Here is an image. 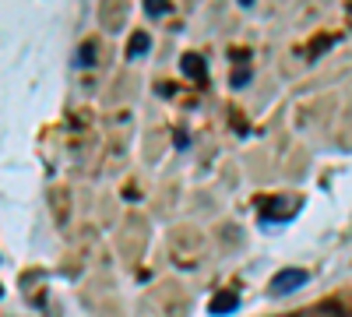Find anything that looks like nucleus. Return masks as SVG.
Here are the masks:
<instances>
[{
    "instance_id": "39448f33",
    "label": "nucleus",
    "mask_w": 352,
    "mask_h": 317,
    "mask_svg": "<svg viewBox=\"0 0 352 317\" xmlns=\"http://www.w3.org/2000/svg\"><path fill=\"white\" fill-rule=\"evenodd\" d=\"M144 14L162 18V14H169V4H166V0H148V4H144Z\"/></svg>"
},
{
    "instance_id": "6e6552de",
    "label": "nucleus",
    "mask_w": 352,
    "mask_h": 317,
    "mask_svg": "<svg viewBox=\"0 0 352 317\" xmlns=\"http://www.w3.org/2000/svg\"><path fill=\"white\" fill-rule=\"evenodd\" d=\"M176 149H187V131H176Z\"/></svg>"
},
{
    "instance_id": "423d86ee",
    "label": "nucleus",
    "mask_w": 352,
    "mask_h": 317,
    "mask_svg": "<svg viewBox=\"0 0 352 317\" xmlns=\"http://www.w3.org/2000/svg\"><path fill=\"white\" fill-rule=\"evenodd\" d=\"M247 81H250V71H247V67H240L236 74H232V89H243Z\"/></svg>"
},
{
    "instance_id": "7ed1b4c3",
    "label": "nucleus",
    "mask_w": 352,
    "mask_h": 317,
    "mask_svg": "<svg viewBox=\"0 0 352 317\" xmlns=\"http://www.w3.org/2000/svg\"><path fill=\"white\" fill-rule=\"evenodd\" d=\"M180 67H184V74L194 78V81H208V67H204V56H197V53H187Z\"/></svg>"
},
{
    "instance_id": "20e7f679",
    "label": "nucleus",
    "mask_w": 352,
    "mask_h": 317,
    "mask_svg": "<svg viewBox=\"0 0 352 317\" xmlns=\"http://www.w3.org/2000/svg\"><path fill=\"white\" fill-rule=\"evenodd\" d=\"M148 50H152V36L148 32H134L131 46H127V61H138V56H144Z\"/></svg>"
},
{
    "instance_id": "f03ea898",
    "label": "nucleus",
    "mask_w": 352,
    "mask_h": 317,
    "mask_svg": "<svg viewBox=\"0 0 352 317\" xmlns=\"http://www.w3.org/2000/svg\"><path fill=\"white\" fill-rule=\"evenodd\" d=\"M240 310V293L229 289V293H215L212 303H208V314L212 317H226V314H236Z\"/></svg>"
},
{
    "instance_id": "f257e3e1",
    "label": "nucleus",
    "mask_w": 352,
    "mask_h": 317,
    "mask_svg": "<svg viewBox=\"0 0 352 317\" xmlns=\"http://www.w3.org/2000/svg\"><path fill=\"white\" fill-rule=\"evenodd\" d=\"M307 282H310V275H307L303 268H282V272L272 278L268 293H272V296H289V293H296L300 285H307Z\"/></svg>"
},
{
    "instance_id": "0eeeda50",
    "label": "nucleus",
    "mask_w": 352,
    "mask_h": 317,
    "mask_svg": "<svg viewBox=\"0 0 352 317\" xmlns=\"http://www.w3.org/2000/svg\"><path fill=\"white\" fill-rule=\"evenodd\" d=\"M78 56H81V61H78L81 67H92V64H96V61H92V56H96V50H92V46H85V50H81Z\"/></svg>"
}]
</instances>
